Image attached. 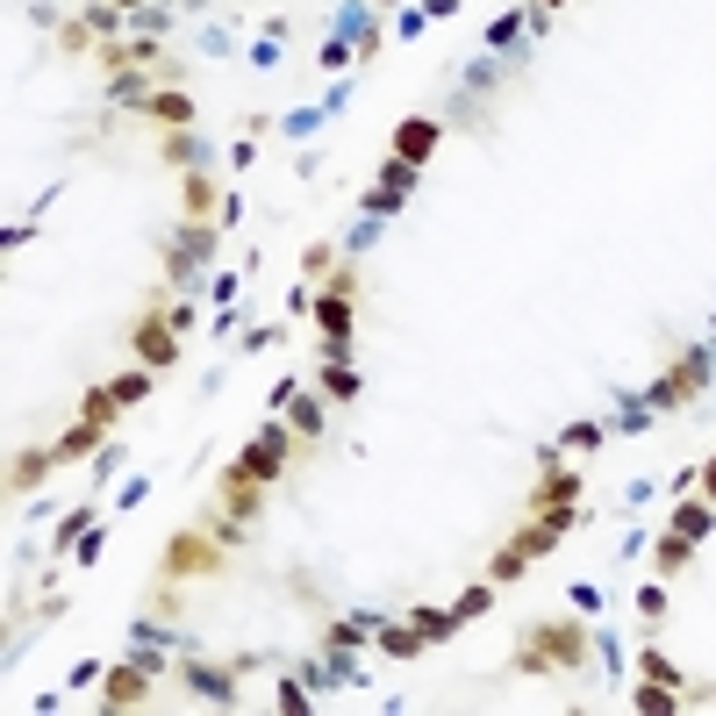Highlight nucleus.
<instances>
[{"label": "nucleus", "mask_w": 716, "mask_h": 716, "mask_svg": "<svg viewBox=\"0 0 716 716\" xmlns=\"http://www.w3.org/2000/svg\"><path fill=\"white\" fill-rule=\"evenodd\" d=\"M380 8H387V0H380Z\"/></svg>", "instance_id": "37998d69"}, {"label": "nucleus", "mask_w": 716, "mask_h": 716, "mask_svg": "<svg viewBox=\"0 0 716 716\" xmlns=\"http://www.w3.org/2000/svg\"><path fill=\"white\" fill-rule=\"evenodd\" d=\"M416 172H423V165H409V158H394V151H387V165H380V187H387V194H409V187H416Z\"/></svg>", "instance_id": "473e14b6"}, {"label": "nucleus", "mask_w": 716, "mask_h": 716, "mask_svg": "<svg viewBox=\"0 0 716 716\" xmlns=\"http://www.w3.org/2000/svg\"><path fill=\"white\" fill-rule=\"evenodd\" d=\"M180 201H187V222H208V215L222 208V201H215V180H208L201 165H194L187 180H180Z\"/></svg>", "instance_id": "4468645a"}, {"label": "nucleus", "mask_w": 716, "mask_h": 716, "mask_svg": "<svg viewBox=\"0 0 716 716\" xmlns=\"http://www.w3.org/2000/svg\"><path fill=\"white\" fill-rule=\"evenodd\" d=\"M101 444H108V430H101V423H86V416H79V423H72L65 437L51 444V452H58V466H79V459H101Z\"/></svg>", "instance_id": "f8f14e48"}, {"label": "nucleus", "mask_w": 716, "mask_h": 716, "mask_svg": "<svg viewBox=\"0 0 716 716\" xmlns=\"http://www.w3.org/2000/svg\"><path fill=\"white\" fill-rule=\"evenodd\" d=\"M151 366H129V373H115V380H108V387H115V402H122V409H137V402H151Z\"/></svg>", "instance_id": "5701e85b"}, {"label": "nucleus", "mask_w": 716, "mask_h": 716, "mask_svg": "<svg viewBox=\"0 0 716 716\" xmlns=\"http://www.w3.org/2000/svg\"><path fill=\"white\" fill-rule=\"evenodd\" d=\"M180 337H187V330L172 323L165 308H144V316H137V330H129V351H137V366L165 373V366H180Z\"/></svg>", "instance_id": "20e7f679"}, {"label": "nucleus", "mask_w": 716, "mask_h": 716, "mask_svg": "<svg viewBox=\"0 0 716 716\" xmlns=\"http://www.w3.org/2000/svg\"><path fill=\"white\" fill-rule=\"evenodd\" d=\"M208 573H222V538H208L201 523L180 530V538L158 552V580H165V588H180V580H208Z\"/></svg>", "instance_id": "f03ea898"}, {"label": "nucleus", "mask_w": 716, "mask_h": 716, "mask_svg": "<svg viewBox=\"0 0 716 716\" xmlns=\"http://www.w3.org/2000/svg\"><path fill=\"white\" fill-rule=\"evenodd\" d=\"M287 416H294V437H301V444H316V437H323V409H316V394H308V402L294 394V402H287Z\"/></svg>", "instance_id": "cd10ccee"}, {"label": "nucleus", "mask_w": 716, "mask_h": 716, "mask_svg": "<svg viewBox=\"0 0 716 716\" xmlns=\"http://www.w3.org/2000/svg\"><path fill=\"white\" fill-rule=\"evenodd\" d=\"M559 452H602V423H566Z\"/></svg>", "instance_id": "c9c22d12"}, {"label": "nucleus", "mask_w": 716, "mask_h": 716, "mask_svg": "<svg viewBox=\"0 0 716 716\" xmlns=\"http://www.w3.org/2000/svg\"><path fill=\"white\" fill-rule=\"evenodd\" d=\"M94 44H101V29H94V22H65V29H58V51H94Z\"/></svg>", "instance_id": "72a5a7b5"}, {"label": "nucleus", "mask_w": 716, "mask_h": 716, "mask_svg": "<svg viewBox=\"0 0 716 716\" xmlns=\"http://www.w3.org/2000/svg\"><path fill=\"white\" fill-rule=\"evenodd\" d=\"M86 8H101V0H86Z\"/></svg>", "instance_id": "79ce46f5"}, {"label": "nucleus", "mask_w": 716, "mask_h": 716, "mask_svg": "<svg viewBox=\"0 0 716 716\" xmlns=\"http://www.w3.org/2000/svg\"><path fill=\"white\" fill-rule=\"evenodd\" d=\"M137 115L151 122V129H194V122H201V108H194L187 86H158V94L137 108Z\"/></svg>", "instance_id": "1a4fd4ad"}, {"label": "nucleus", "mask_w": 716, "mask_h": 716, "mask_svg": "<svg viewBox=\"0 0 716 716\" xmlns=\"http://www.w3.org/2000/svg\"><path fill=\"white\" fill-rule=\"evenodd\" d=\"M79 416H86V423H115V416H122V402H115V387H86L79 394Z\"/></svg>", "instance_id": "a878e982"}, {"label": "nucleus", "mask_w": 716, "mask_h": 716, "mask_svg": "<svg viewBox=\"0 0 716 716\" xmlns=\"http://www.w3.org/2000/svg\"><path fill=\"white\" fill-rule=\"evenodd\" d=\"M215 509L230 516V523H251V516L266 509V487H258L251 473H237V466H222L215 473Z\"/></svg>", "instance_id": "0eeeda50"}, {"label": "nucleus", "mask_w": 716, "mask_h": 716, "mask_svg": "<svg viewBox=\"0 0 716 716\" xmlns=\"http://www.w3.org/2000/svg\"><path fill=\"white\" fill-rule=\"evenodd\" d=\"M631 709H638V716H674V709H681V688H666V681H645V688L631 695Z\"/></svg>", "instance_id": "4be33fe9"}, {"label": "nucleus", "mask_w": 716, "mask_h": 716, "mask_svg": "<svg viewBox=\"0 0 716 716\" xmlns=\"http://www.w3.org/2000/svg\"><path fill=\"white\" fill-rule=\"evenodd\" d=\"M373 645L387 652V659H416V652H423L430 638L416 631V624H380V631H373Z\"/></svg>", "instance_id": "dca6fc26"}, {"label": "nucleus", "mask_w": 716, "mask_h": 716, "mask_svg": "<svg viewBox=\"0 0 716 716\" xmlns=\"http://www.w3.org/2000/svg\"><path fill=\"white\" fill-rule=\"evenodd\" d=\"M580 502V473L559 459H545V473H538V487H530V509H573Z\"/></svg>", "instance_id": "9b49d317"}, {"label": "nucleus", "mask_w": 716, "mask_h": 716, "mask_svg": "<svg viewBox=\"0 0 716 716\" xmlns=\"http://www.w3.org/2000/svg\"><path fill=\"white\" fill-rule=\"evenodd\" d=\"M688 559H695V538H681V530H666L659 545H652V573H688Z\"/></svg>", "instance_id": "2eb2a0df"}, {"label": "nucleus", "mask_w": 716, "mask_h": 716, "mask_svg": "<svg viewBox=\"0 0 716 716\" xmlns=\"http://www.w3.org/2000/svg\"><path fill=\"white\" fill-rule=\"evenodd\" d=\"M409 624H416V631L430 638V645H444V638H459V609H430V602H423V609H409Z\"/></svg>", "instance_id": "412c9836"}, {"label": "nucleus", "mask_w": 716, "mask_h": 716, "mask_svg": "<svg viewBox=\"0 0 716 716\" xmlns=\"http://www.w3.org/2000/svg\"><path fill=\"white\" fill-rule=\"evenodd\" d=\"M588 652H595V631H588L580 616H552V624L538 616V624L516 631L509 666H516V674H580Z\"/></svg>", "instance_id": "f257e3e1"}, {"label": "nucleus", "mask_w": 716, "mask_h": 716, "mask_svg": "<svg viewBox=\"0 0 716 716\" xmlns=\"http://www.w3.org/2000/svg\"><path fill=\"white\" fill-rule=\"evenodd\" d=\"M316 387H323L330 402H358V373H351V366H344V358H330V366H323V380H316Z\"/></svg>", "instance_id": "bb28decb"}, {"label": "nucleus", "mask_w": 716, "mask_h": 716, "mask_svg": "<svg viewBox=\"0 0 716 716\" xmlns=\"http://www.w3.org/2000/svg\"><path fill=\"white\" fill-rule=\"evenodd\" d=\"M108 94H115L122 108H144V101H151V94H158V86L144 79V65H129V72H115V86H108Z\"/></svg>", "instance_id": "393cba45"}, {"label": "nucleus", "mask_w": 716, "mask_h": 716, "mask_svg": "<svg viewBox=\"0 0 716 716\" xmlns=\"http://www.w3.org/2000/svg\"><path fill=\"white\" fill-rule=\"evenodd\" d=\"M394 208H402V194H387V187L366 194V215H394Z\"/></svg>", "instance_id": "4c0bfd02"}, {"label": "nucleus", "mask_w": 716, "mask_h": 716, "mask_svg": "<svg viewBox=\"0 0 716 716\" xmlns=\"http://www.w3.org/2000/svg\"><path fill=\"white\" fill-rule=\"evenodd\" d=\"M638 616H645V624H666V580H645V588H638Z\"/></svg>", "instance_id": "f704fd0d"}, {"label": "nucleus", "mask_w": 716, "mask_h": 716, "mask_svg": "<svg viewBox=\"0 0 716 716\" xmlns=\"http://www.w3.org/2000/svg\"><path fill=\"white\" fill-rule=\"evenodd\" d=\"M695 495H702V502H716V459H702V466H695Z\"/></svg>", "instance_id": "58836bf2"}, {"label": "nucleus", "mask_w": 716, "mask_h": 716, "mask_svg": "<svg viewBox=\"0 0 716 716\" xmlns=\"http://www.w3.org/2000/svg\"><path fill=\"white\" fill-rule=\"evenodd\" d=\"M316 323H323V337H351V294H316Z\"/></svg>", "instance_id": "a211bd4d"}, {"label": "nucleus", "mask_w": 716, "mask_h": 716, "mask_svg": "<svg viewBox=\"0 0 716 716\" xmlns=\"http://www.w3.org/2000/svg\"><path fill=\"white\" fill-rule=\"evenodd\" d=\"M666 530H681V538H709L716 530V502H702V495H688V502H674V516H666Z\"/></svg>", "instance_id": "ddd939ff"}, {"label": "nucleus", "mask_w": 716, "mask_h": 716, "mask_svg": "<svg viewBox=\"0 0 716 716\" xmlns=\"http://www.w3.org/2000/svg\"><path fill=\"white\" fill-rule=\"evenodd\" d=\"M638 674H645V681H666V688H681V666L666 659L659 645H645V652H638Z\"/></svg>", "instance_id": "7c9ffc66"}, {"label": "nucleus", "mask_w": 716, "mask_h": 716, "mask_svg": "<svg viewBox=\"0 0 716 716\" xmlns=\"http://www.w3.org/2000/svg\"><path fill=\"white\" fill-rule=\"evenodd\" d=\"M452 609H459V624H480V616L495 609V580H473V588H466V595L452 602Z\"/></svg>", "instance_id": "c85d7f7f"}, {"label": "nucleus", "mask_w": 716, "mask_h": 716, "mask_svg": "<svg viewBox=\"0 0 716 716\" xmlns=\"http://www.w3.org/2000/svg\"><path fill=\"white\" fill-rule=\"evenodd\" d=\"M437 144H444V122H437V115H402V122H394V144H387V151L409 158V165H430V151H437Z\"/></svg>", "instance_id": "6e6552de"}, {"label": "nucleus", "mask_w": 716, "mask_h": 716, "mask_svg": "<svg viewBox=\"0 0 716 716\" xmlns=\"http://www.w3.org/2000/svg\"><path fill=\"white\" fill-rule=\"evenodd\" d=\"M115 8H129V15H137V8H144V0H115Z\"/></svg>", "instance_id": "a19ab883"}, {"label": "nucleus", "mask_w": 716, "mask_h": 716, "mask_svg": "<svg viewBox=\"0 0 716 716\" xmlns=\"http://www.w3.org/2000/svg\"><path fill=\"white\" fill-rule=\"evenodd\" d=\"M294 452H301V437H294V423H273V430H258L251 444H244L237 459V473H251L258 487H280V480H287V466H294Z\"/></svg>", "instance_id": "7ed1b4c3"}, {"label": "nucleus", "mask_w": 716, "mask_h": 716, "mask_svg": "<svg viewBox=\"0 0 716 716\" xmlns=\"http://www.w3.org/2000/svg\"><path fill=\"white\" fill-rule=\"evenodd\" d=\"M273 702H280L287 716H301V709H308V688H301V681H280V695H273Z\"/></svg>", "instance_id": "e433bc0d"}, {"label": "nucleus", "mask_w": 716, "mask_h": 716, "mask_svg": "<svg viewBox=\"0 0 716 716\" xmlns=\"http://www.w3.org/2000/svg\"><path fill=\"white\" fill-rule=\"evenodd\" d=\"M51 466H58L51 444H22L15 459H8V495H36V487L51 480Z\"/></svg>", "instance_id": "9d476101"}, {"label": "nucleus", "mask_w": 716, "mask_h": 716, "mask_svg": "<svg viewBox=\"0 0 716 716\" xmlns=\"http://www.w3.org/2000/svg\"><path fill=\"white\" fill-rule=\"evenodd\" d=\"M187 681H194V695H208V702H237V681H230L222 666H201V659H187Z\"/></svg>", "instance_id": "6ab92c4d"}, {"label": "nucleus", "mask_w": 716, "mask_h": 716, "mask_svg": "<svg viewBox=\"0 0 716 716\" xmlns=\"http://www.w3.org/2000/svg\"><path fill=\"white\" fill-rule=\"evenodd\" d=\"M559 538H566V530H559V523H545V516H530V523H523V530H516V545H523V552H530V559H545V552H552V545H559Z\"/></svg>", "instance_id": "b1692460"}, {"label": "nucleus", "mask_w": 716, "mask_h": 716, "mask_svg": "<svg viewBox=\"0 0 716 716\" xmlns=\"http://www.w3.org/2000/svg\"><path fill=\"white\" fill-rule=\"evenodd\" d=\"M373 631H380V616H344V624H330V645H366Z\"/></svg>", "instance_id": "2f4dec72"}, {"label": "nucleus", "mask_w": 716, "mask_h": 716, "mask_svg": "<svg viewBox=\"0 0 716 716\" xmlns=\"http://www.w3.org/2000/svg\"><path fill=\"white\" fill-rule=\"evenodd\" d=\"M702 387H709V358H702V351H681V358H674V366H666V373L645 387V402H652V409H688Z\"/></svg>", "instance_id": "39448f33"}, {"label": "nucleus", "mask_w": 716, "mask_h": 716, "mask_svg": "<svg viewBox=\"0 0 716 716\" xmlns=\"http://www.w3.org/2000/svg\"><path fill=\"white\" fill-rule=\"evenodd\" d=\"M330 273H337V251H330V244H308V251H301V280H308V287H323Z\"/></svg>", "instance_id": "c756f323"}, {"label": "nucleus", "mask_w": 716, "mask_h": 716, "mask_svg": "<svg viewBox=\"0 0 716 716\" xmlns=\"http://www.w3.org/2000/svg\"><path fill=\"white\" fill-rule=\"evenodd\" d=\"M158 158L165 165H201V137L194 129H158Z\"/></svg>", "instance_id": "aec40b11"}, {"label": "nucleus", "mask_w": 716, "mask_h": 716, "mask_svg": "<svg viewBox=\"0 0 716 716\" xmlns=\"http://www.w3.org/2000/svg\"><path fill=\"white\" fill-rule=\"evenodd\" d=\"M552 8H566V0H538V15H552Z\"/></svg>", "instance_id": "ea45409f"}, {"label": "nucleus", "mask_w": 716, "mask_h": 716, "mask_svg": "<svg viewBox=\"0 0 716 716\" xmlns=\"http://www.w3.org/2000/svg\"><path fill=\"white\" fill-rule=\"evenodd\" d=\"M530 566H538V559H530V552H523V545L509 538V545H502L495 559H487V580H495V588H516V580H523Z\"/></svg>", "instance_id": "f3484780"}, {"label": "nucleus", "mask_w": 716, "mask_h": 716, "mask_svg": "<svg viewBox=\"0 0 716 716\" xmlns=\"http://www.w3.org/2000/svg\"><path fill=\"white\" fill-rule=\"evenodd\" d=\"M151 674H158L151 659L108 666V674H101V702H108V709H144V702H151Z\"/></svg>", "instance_id": "423d86ee"}]
</instances>
